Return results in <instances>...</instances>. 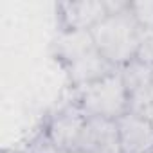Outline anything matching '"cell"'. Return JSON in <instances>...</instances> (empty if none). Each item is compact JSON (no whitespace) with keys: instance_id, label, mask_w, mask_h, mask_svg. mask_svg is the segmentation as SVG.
<instances>
[{"instance_id":"obj_6","label":"cell","mask_w":153,"mask_h":153,"mask_svg":"<svg viewBox=\"0 0 153 153\" xmlns=\"http://www.w3.org/2000/svg\"><path fill=\"white\" fill-rule=\"evenodd\" d=\"M119 142L123 153H153V124L131 114H124L117 121Z\"/></svg>"},{"instance_id":"obj_5","label":"cell","mask_w":153,"mask_h":153,"mask_svg":"<svg viewBox=\"0 0 153 153\" xmlns=\"http://www.w3.org/2000/svg\"><path fill=\"white\" fill-rule=\"evenodd\" d=\"M58 9L61 15L63 29L67 31H92L108 16L106 2H99V0L61 2Z\"/></svg>"},{"instance_id":"obj_4","label":"cell","mask_w":153,"mask_h":153,"mask_svg":"<svg viewBox=\"0 0 153 153\" xmlns=\"http://www.w3.org/2000/svg\"><path fill=\"white\" fill-rule=\"evenodd\" d=\"M74 151L79 153H123L117 123L105 117H88Z\"/></svg>"},{"instance_id":"obj_8","label":"cell","mask_w":153,"mask_h":153,"mask_svg":"<svg viewBox=\"0 0 153 153\" xmlns=\"http://www.w3.org/2000/svg\"><path fill=\"white\" fill-rule=\"evenodd\" d=\"M96 49L94 38L90 31H67L63 29L54 40V52L65 63H72L74 59L81 58L88 51Z\"/></svg>"},{"instance_id":"obj_13","label":"cell","mask_w":153,"mask_h":153,"mask_svg":"<svg viewBox=\"0 0 153 153\" xmlns=\"http://www.w3.org/2000/svg\"><path fill=\"white\" fill-rule=\"evenodd\" d=\"M70 153H79V151H70Z\"/></svg>"},{"instance_id":"obj_9","label":"cell","mask_w":153,"mask_h":153,"mask_svg":"<svg viewBox=\"0 0 153 153\" xmlns=\"http://www.w3.org/2000/svg\"><path fill=\"white\" fill-rule=\"evenodd\" d=\"M146 121H153V81L128 94V112Z\"/></svg>"},{"instance_id":"obj_2","label":"cell","mask_w":153,"mask_h":153,"mask_svg":"<svg viewBox=\"0 0 153 153\" xmlns=\"http://www.w3.org/2000/svg\"><path fill=\"white\" fill-rule=\"evenodd\" d=\"M78 103L88 117H105L117 121L128 112V90L121 68L103 79L78 88Z\"/></svg>"},{"instance_id":"obj_14","label":"cell","mask_w":153,"mask_h":153,"mask_svg":"<svg viewBox=\"0 0 153 153\" xmlns=\"http://www.w3.org/2000/svg\"><path fill=\"white\" fill-rule=\"evenodd\" d=\"M151 124H153V121H151Z\"/></svg>"},{"instance_id":"obj_3","label":"cell","mask_w":153,"mask_h":153,"mask_svg":"<svg viewBox=\"0 0 153 153\" xmlns=\"http://www.w3.org/2000/svg\"><path fill=\"white\" fill-rule=\"evenodd\" d=\"M87 121H88V115L83 112L79 103L76 101V103L61 108L56 115H52L45 133L49 135L52 144L61 153H70V151H74L76 144H78V139H79Z\"/></svg>"},{"instance_id":"obj_12","label":"cell","mask_w":153,"mask_h":153,"mask_svg":"<svg viewBox=\"0 0 153 153\" xmlns=\"http://www.w3.org/2000/svg\"><path fill=\"white\" fill-rule=\"evenodd\" d=\"M135 59L153 67V27L142 29L140 43H139V51H137V58Z\"/></svg>"},{"instance_id":"obj_11","label":"cell","mask_w":153,"mask_h":153,"mask_svg":"<svg viewBox=\"0 0 153 153\" xmlns=\"http://www.w3.org/2000/svg\"><path fill=\"white\" fill-rule=\"evenodd\" d=\"M130 11L135 16L140 29L153 27V0H148V2H130Z\"/></svg>"},{"instance_id":"obj_10","label":"cell","mask_w":153,"mask_h":153,"mask_svg":"<svg viewBox=\"0 0 153 153\" xmlns=\"http://www.w3.org/2000/svg\"><path fill=\"white\" fill-rule=\"evenodd\" d=\"M121 76H123L124 87L130 94V92H133V90L153 81V67H149L139 59H133L121 68Z\"/></svg>"},{"instance_id":"obj_7","label":"cell","mask_w":153,"mask_h":153,"mask_svg":"<svg viewBox=\"0 0 153 153\" xmlns=\"http://www.w3.org/2000/svg\"><path fill=\"white\" fill-rule=\"evenodd\" d=\"M67 70H68V78H70L72 85L76 88H79V87H85L97 79L106 78V76L117 72L119 68L115 65H112L97 49H92L87 54H83L81 58L68 63Z\"/></svg>"},{"instance_id":"obj_1","label":"cell","mask_w":153,"mask_h":153,"mask_svg":"<svg viewBox=\"0 0 153 153\" xmlns=\"http://www.w3.org/2000/svg\"><path fill=\"white\" fill-rule=\"evenodd\" d=\"M90 33L96 49L117 68L137 58L142 29L131 15L130 6L121 13L108 15Z\"/></svg>"}]
</instances>
